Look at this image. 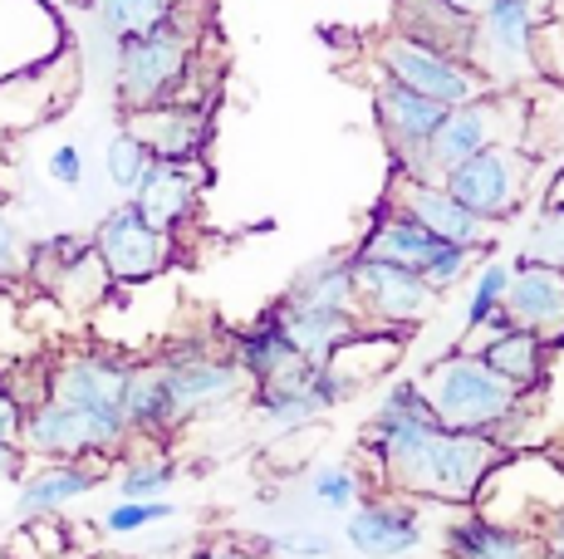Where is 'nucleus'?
<instances>
[{"instance_id": "1", "label": "nucleus", "mask_w": 564, "mask_h": 559, "mask_svg": "<svg viewBox=\"0 0 564 559\" xmlns=\"http://www.w3.org/2000/svg\"><path fill=\"white\" fill-rule=\"evenodd\" d=\"M359 451L373 461V481L398 496L476 505L486 476L506 457L501 442L476 432H452L442 423H378L368 417Z\"/></svg>"}, {"instance_id": "2", "label": "nucleus", "mask_w": 564, "mask_h": 559, "mask_svg": "<svg viewBox=\"0 0 564 559\" xmlns=\"http://www.w3.org/2000/svg\"><path fill=\"white\" fill-rule=\"evenodd\" d=\"M197 59H202V20L192 15V0H182V10L167 25L113 45L108 84H113L118 113L187 99V84H197Z\"/></svg>"}, {"instance_id": "3", "label": "nucleus", "mask_w": 564, "mask_h": 559, "mask_svg": "<svg viewBox=\"0 0 564 559\" xmlns=\"http://www.w3.org/2000/svg\"><path fill=\"white\" fill-rule=\"evenodd\" d=\"M422 393H427L432 413L452 432H476L491 442H511V427L525 417L530 393H516L506 379H496L471 349H452L442 359H432L417 373Z\"/></svg>"}, {"instance_id": "4", "label": "nucleus", "mask_w": 564, "mask_h": 559, "mask_svg": "<svg viewBox=\"0 0 564 559\" xmlns=\"http://www.w3.org/2000/svg\"><path fill=\"white\" fill-rule=\"evenodd\" d=\"M167 373V393H172V413H177V427L187 432L192 423H206V417L226 413L236 397H246V373L236 369V359L226 353V343L206 339H172L153 353Z\"/></svg>"}, {"instance_id": "5", "label": "nucleus", "mask_w": 564, "mask_h": 559, "mask_svg": "<svg viewBox=\"0 0 564 559\" xmlns=\"http://www.w3.org/2000/svg\"><path fill=\"white\" fill-rule=\"evenodd\" d=\"M20 451L30 461H99V467H118L123 451H133L123 423L79 413L69 403H40L25 407V427H20Z\"/></svg>"}, {"instance_id": "6", "label": "nucleus", "mask_w": 564, "mask_h": 559, "mask_svg": "<svg viewBox=\"0 0 564 559\" xmlns=\"http://www.w3.org/2000/svg\"><path fill=\"white\" fill-rule=\"evenodd\" d=\"M530 172H535V163L520 153V143H491L476 157H466L462 167H452L447 177H442V187H447L476 221L501 226V221L520 217V207H525Z\"/></svg>"}, {"instance_id": "7", "label": "nucleus", "mask_w": 564, "mask_h": 559, "mask_svg": "<svg viewBox=\"0 0 564 559\" xmlns=\"http://www.w3.org/2000/svg\"><path fill=\"white\" fill-rule=\"evenodd\" d=\"M25 280L35 289H45L50 299H59L74 315H94L108 295H113V280H108L104 261L94 255L89 235H45V241L25 245Z\"/></svg>"}, {"instance_id": "8", "label": "nucleus", "mask_w": 564, "mask_h": 559, "mask_svg": "<svg viewBox=\"0 0 564 559\" xmlns=\"http://www.w3.org/2000/svg\"><path fill=\"white\" fill-rule=\"evenodd\" d=\"M89 245H94V255L104 261L108 280H113V289L148 285V280L167 275L172 261H177V235L153 231V226H148L133 211V201H118V207H108L104 217H99V226L89 231Z\"/></svg>"}, {"instance_id": "9", "label": "nucleus", "mask_w": 564, "mask_h": 559, "mask_svg": "<svg viewBox=\"0 0 564 559\" xmlns=\"http://www.w3.org/2000/svg\"><path fill=\"white\" fill-rule=\"evenodd\" d=\"M349 285H354V315L364 329H383V335H403L427 319V309L437 305V295L427 289V280L417 271L388 261H368V255L349 251Z\"/></svg>"}, {"instance_id": "10", "label": "nucleus", "mask_w": 564, "mask_h": 559, "mask_svg": "<svg viewBox=\"0 0 564 559\" xmlns=\"http://www.w3.org/2000/svg\"><path fill=\"white\" fill-rule=\"evenodd\" d=\"M128 373H133V359L118 349H99V343L64 349L59 359L45 363V397L79 407V413L108 417V423H123Z\"/></svg>"}, {"instance_id": "11", "label": "nucleus", "mask_w": 564, "mask_h": 559, "mask_svg": "<svg viewBox=\"0 0 564 559\" xmlns=\"http://www.w3.org/2000/svg\"><path fill=\"white\" fill-rule=\"evenodd\" d=\"M516 109L520 103L511 99V94H501V89H486V94H476V99L442 109L437 128H432V138H427V147H422V177L442 182L452 167H462L466 157H476L481 147L511 143V138H506V118H511Z\"/></svg>"}, {"instance_id": "12", "label": "nucleus", "mask_w": 564, "mask_h": 559, "mask_svg": "<svg viewBox=\"0 0 564 559\" xmlns=\"http://www.w3.org/2000/svg\"><path fill=\"white\" fill-rule=\"evenodd\" d=\"M540 20H545V10L530 0H486L476 10V74L486 79V89L506 94L535 74L530 45H535Z\"/></svg>"}, {"instance_id": "13", "label": "nucleus", "mask_w": 564, "mask_h": 559, "mask_svg": "<svg viewBox=\"0 0 564 559\" xmlns=\"http://www.w3.org/2000/svg\"><path fill=\"white\" fill-rule=\"evenodd\" d=\"M373 74L403 84L417 99H432L437 109H452V103H466V99H476V94H486V79L471 64L437 55V50H427V45H412V40L393 35V30L373 45Z\"/></svg>"}, {"instance_id": "14", "label": "nucleus", "mask_w": 564, "mask_h": 559, "mask_svg": "<svg viewBox=\"0 0 564 559\" xmlns=\"http://www.w3.org/2000/svg\"><path fill=\"white\" fill-rule=\"evenodd\" d=\"M344 540L364 559H403L412 550H422L427 525H422V511L412 496L378 486V491H364L354 501V511H344Z\"/></svg>"}, {"instance_id": "15", "label": "nucleus", "mask_w": 564, "mask_h": 559, "mask_svg": "<svg viewBox=\"0 0 564 559\" xmlns=\"http://www.w3.org/2000/svg\"><path fill=\"white\" fill-rule=\"evenodd\" d=\"M388 207H398L403 217H412L432 241L442 245H466L476 251L481 261L496 255V241H491V226L476 221L471 211L452 197L442 182H427V177H393V191H388Z\"/></svg>"}, {"instance_id": "16", "label": "nucleus", "mask_w": 564, "mask_h": 559, "mask_svg": "<svg viewBox=\"0 0 564 559\" xmlns=\"http://www.w3.org/2000/svg\"><path fill=\"white\" fill-rule=\"evenodd\" d=\"M368 99H373L378 138H383L388 157H393V177H422V147H427L442 109L432 99H417L403 84L383 79V74H373Z\"/></svg>"}, {"instance_id": "17", "label": "nucleus", "mask_w": 564, "mask_h": 559, "mask_svg": "<svg viewBox=\"0 0 564 559\" xmlns=\"http://www.w3.org/2000/svg\"><path fill=\"white\" fill-rule=\"evenodd\" d=\"M123 128L158 163H202L206 143H212V103H153V109L123 113Z\"/></svg>"}, {"instance_id": "18", "label": "nucleus", "mask_w": 564, "mask_h": 559, "mask_svg": "<svg viewBox=\"0 0 564 559\" xmlns=\"http://www.w3.org/2000/svg\"><path fill=\"white\" fill-rule=\"evenodd\" d=\"M501 309L516 329H525V335H535L540 343L555 349V343H564V271H550V265L516 255Z\"/></svg>"}, {"instance_id": "19", "label": "nucleus", "mask_w": 564, "mask_h": 559, "mask_svg": "<svg viewBox=\"0 0 564 559\" xmlns=\"http://www.w3.org/2000/svg\"><path fill=\"white\" fill-rule=\"evenodd\" d=\"M462 349H471L476 359H481L496 379L511 383L516 393H535L550 373V343H540L535 335L516 329L511 319H506V309H496V315L486 319Z\"/></svg>"}, {"instance_id": "20", "label": "nucleus", "mask_w": 564, "mask_h": 559, "mask_svg": "<svg viewBox=\"0 0 564 559\" xmlns=\"http://www.w3.org/2000/svg\"><path fill=\"white\" fill-rule=\"evenodd\" d=\"M202 182H206V167L202 163H158L143 172V182L133 187V211L143 217L153 231H167V235H182L192 226L202 207Z\"/></svg>"}, {"instance_id": "21", "label": "nucleus", "mask_w": 564, "mask_h": 559, "mask_svg": "<svg viewBox=\"0 0 564 559\" xmlns=\"http://www.w3.org/2000/svg\"><path fill=\"white\" fill-rule=\"evenodd\" d=\"M108 481V467L99 461H40V467H25V476L15 481V515L20 520H45V515H59L64 505L84 501L89 491H99Z\"/></svg>"}, {"instance_id": "22", "label": "nucleus", "mask_w": 564, "mask_h": 559, "mask_svg": "<svg viewBox=\"0 0 564 559\" xmlns=\"http://www.w3.org/2000/svg\"><path fill=\"white\" fill-rule=\"evenodd\" d=\"M393 35L476 69V15L447 0H393Z\"/></svg>"}, {"instance_id": "23", "label": "nucleus", "mask_w": 564, "mask_h": 559, "mask_svg": "<svg viewBox=\"0 0 564 559\" xmlns=\"http://www.w3.org/2000/svg\"><path fill=\"white\" fill-rule=\"evenodd\" d=\"M123 427L133 447H162L167 437H177V413H172V393H167V373L162 363L148 353V359H133V373H128V393H123Z\"/></svg>"}, {"instance_id": "24", "label": "nucleus", "mask_w": 564, "mask_h": 559, "mask_svg": "<svg viewBox=\"0 0 564 559\" xmlns=\"http://www.w3.org/2000/svg\"><path fill=\"white\" fill-rule=\"evenodd\" d=\"M442 555L447 559H535V535L506 525L486 511H466L447 520L442 530Z\"/></svg>"}, {"instance_id": "25", "label": "nucleus", "mask_w": 564, "mask_h": 559, "mask_svg": "<svg viewBox=\"0 0 564 559\" xmlns=\"http://www.w3.org/2000/svg\"><path fill=\"white\" fill-rule=\"evenodd\" d=\"M305 373H310V359H300L295 369H285L280 379L251 383L246 397H251V417H256V423H265L270 432H300V427L319 423L324 407L314 403V393L305 388Z\"/></svg>"}, {"instance_id": "26", "label": "nucleus", "mask_w": 564, "mask_h": 559, "mask_svg": "<svg viewBox=\"0 0 564 559\" xmlns=\"http://www.w3.org/2000/svg\"><path fill=\"white\" fill-rule=\"evenodd\" d=\"M270 319L280 325V335L290 339V349L310 363H324L334 349H344L354 335H359V315H329V309H300L285 305V299H270Z\"/></svg>"}, {"instance_id": "27", "label": "nucleus", "mask_w": 564, "mask_h": 559, "mask_svg": "<svg viewBox=\"0 0 564 559\" xmlns=\"http://www.w3.org/2000/svg\"><path fill=\"white\" fill-rule=\"evenodd\" d=\"M177 10H182V0H89V6H84V20H89V45H104V59H108L113 55V45L167 25Z\"/></svg>"}, {"instance_id": "28", "label": "nucleus", "mask_w": 564, "mask_h": 559, "mask_svg": "<svg viewBox=\"0 0 564 559\" xmlns=\"http://www.w3.org/2000/svg\"><path fill=\"white\" fill-rule=\"evenodd\" d=\"M432 251H437V241H432V235L422 231L412 217H403L398 207H388V201L378 207V217L368 221V231L359 235V245H354V255L403 265V271H422Z\"/></svg>"}, {"instance_id": "29", "label": "nucleus", "mask_w": 564, "mask_h": 559, "mask_svg": "<svg viewBox=\"0 0 564 559\" xmlns=\"http://www.w3.org/2000/svg\"><path fill=\"white\" fill-rule=\"evenodd\" d=\"M226 353H231L236 369L246 373V383L280 379L285 369H295V363H300V353L290 349L285 335H280V325L270 319V309H260L251 325L231 329V335H226Z\"/></svg>"}, {"instance_id": "30", "label": "nucleus", "mask_w": 564, "mask_h": 559, "mask_svg": "<svg viewBox=\"0 0 564 559\" xmlns=\"http://www.w3.org/2000/svg\"><path fill=\"white\" fill-rule=\"evenodd\" d=\"M285 305L300 309H329V315H354V285H349V251L319 255V261L300 265L295 280L285 285Z\"/></svg>"}, {"instance_id": "31", "label": "nucleus", "mask_w": 564, "mask_h": 559, "mask_svg": "<svg viewBox=\"0 0 564 559\" xmlns=\"http://www.w3.org/2000/svg\"><path fill=\"white\" fill-rule=\"evenodd\" d=\"M172 486H177V461L162 447L123 451V461H118V501H167Z\"/></svg>"}, {"instance_id": "32", "label": "nucleus", "mask_w": 564, "mask_h": 559, "mask_svg": "<svg viewBox=\"0 0 564 559\" xmlns=\"http://www.w3.org/2000/svg\"><path fill=\"white\" fill-rule=\"evenodd\" d=\"M368 491V481L359 476V467L354 461H324V467L310 471V501L319 505V511H354V501H359Z\"/></svg>"}, {"instance_id": "33", "label": "nucleus", "mask_w": 564, "mask_h": 559, "mask_svg": "<svg viewBox=\"0 0 564 559\" xmlns=\"http://www.w3.org/2000/svg\"><path fill=\"white\" fill-rule=\"evenodd\" d=\"M148 167H153V153H148V147L128 133V128H118V133L108 138V147H104V177L113 182L123 197H133V187L143 182Z\"/></svg>"}, {"instance_id": "34", "label": "nucleus", "mask_w": 564, "mask_h": 559, "mask_svg": "<svg viewBox=\"0 0 564 559\" xmlns=\"http://www.w3.org/2000/svg\"><path fill=\"white\" fill-rule=\"evenodd\" d=\"M506 280H511V265L506 261H486L481 271H476V280H471V299H466V339L476 335V329L486 325V319L501 309V299H506Z\"/></svg>"}, {"instance_id": "35", "label": "nucleus", "mask_w": 564, "mask_h": 559, "mask_svg": "<svg viewBox=\"0 0 564 559\" xmlns=\"http://www.w3.org/2000/svg\"><path fill=\"white\" fill-rule=\"evenodd\" d=\"M520 255L535 265H550V271H564V211L560 207H540L535 217H530Z\"/></svg>"}, {"instance_id": "36", "label": "nucleus", "mask_w": 564, "mask_h": 559, "mask_svg": "<svg viewBox=\"0 0 564 559\" xmlns=\"http://www.w3.org/2000/svg\"><path fill=\"white\" fill-rule=\"evenodd\" d=\"M373 417L378 423H437V413H432V403H427V393H422L417 379L388 383V388L378 393Z\"/></svg>"}, {"instance_id": "37", "label": "nucleus", "mask_w": 564, "mask_h": 559, "mask_svg": "<svg viewBox=\"0 0 564 559\" xmlns=\"http://www.w3.org/2000/svg\"><path fill=\"white\" fill-rule=\"evenodd\" d=\"M476 261H481V255H476V251H466V245H442V241H437V251L427 255V265H422L417 275L427 280V289L442 299V295H452V289L462 285L466 271H471Z\"/></svg>"}, {"instance_id": "38", "label": "nucleus", "mask_w": 564, "mask_h": 559, "mask_svg": "<svg viewBox=\"0 0 564 559\" xmlns=\"http://www.w3.org/2000/svg\"><path fill=\"white\" fill-rule=\"evenodd\" d=\"M177 515V505L172 501H118L104 511V530L108 535H138V530H153V525L172 520Z\"/></svg>"}, {"instance_id": "39", "label": "nucleus", "mask_w": 564, "mask_h": 559, "mask_svg": "<svg viewBox=\"0 0 564 559\" xmlns=\"http://www.w3.org/2000/svg\"><path fill=\"white\" fill-rule=\"evenodd\" d=\"M0 280H25V235L0 201Z\"/></svg>"}, {"instance_id": "40", "label": "nucleus", "mask_w": 564, "mask_h": 559, "mask_svg": "<svg viewBox=\"0 0 564 559\" xmlns=\"http://www.w3.org/2000/svg\"><path fill=\"white\" fill-rule=\"evenodd\" d=\"M20 427H25V403H20V393H15V379H10V369L0 363V442L20 447Z\"/></svg>"}, {"instance_id": "41", "label": "nucleus", "mask_w": 564, "mask_h": 559, "mask_svg": "<svg viewBox=\"0 0 564 559\" xmlns=\"http://www.w3.org/2000/svg\"><path fill=\"white\" fill-rule=\"evenodd\" d=\"M45 172H50V182L54 187H84V147L79 143H59L50 153V163H45Z\"/></svg>"}, {"instance_id": "42", "label": "nucleus", "mask_w": 564, "mask_h": 559, "mask_svg": "<svg viewBox=\"0 0 564 559\" xmlns=\"http://www.w3.org/2000/svg\"><path fill=\"white\" fill-rule=\"evenodd\" d=\"M535 550H545V555L564 559V501L545 515V520H540V530H535Z\"/></svg>"}, {"instance_id": "43", "label": "nucleus", "mask_w": 564, "mask_h": 559, "mask_svg": "<svg viewBox=\"0 0 564 559\" xmlns=\"http://www.w3.org/2000/svg\"><path fill=\"white\" fill-rule=\"evenodd\" d=\"M192 559H260L251 545L241 540H206V545H192Z\"/></svg>"}, {"instance_id": "44", "label": "nucleus", "mask_w": 564, "mask_h": 559, "mask_svg": "<svg viewBox=\"0 0 564 559\" xmlns=\"http://www.w3.org/2000/svg\"><path fill=\"white\" fill-rule=\"evenodd\" d=\"M25 467H30L25 451L10 447V442H0V481H20V476H25Z\"/></svg>"}, {"instance_id": "45", "label": "nucleus", "mask_w": 564, "mask_h": 559, "mask_svg": "<svg viewBox=\"0 0 564 559\" xmlns=\"http://www.w3.org/2000/svg\"><path fill=\"white\" fill-rule=\"evenodd\" d=\"M540 207H560V211H564V167L555 172V177H550V187H545V201H540Z\"/></svg>"}, {"instance_id": "46", "label": "nucleus", "mask_w": 564, "mask_h": 559, "mask_svg": "<svg viewBox=\"0 0 564 559\" xmlns=\"http://www.w3.org/2000/svg\"><path fill=\"white\" fill-rule=\"evenodd\" d=\"M447 6H457V10H471V15H476V10H481L486 0H447Z\"/></svg>"}, {"instance_id": "47", "label": "nucleus", "mask_w": 564, "mask_h": 559, "mask_svg": "<svg viewBox=\"0 0 564 559\" xmlns=\"http://www.w3.org/2000/svg\"><path fill=\"white\" fill-rule=\"evenodd\" d=\"M69 6H74V10H84V6H89V0H69Z\"/></svg>"}]
</instances>
